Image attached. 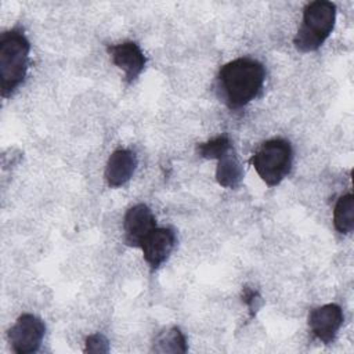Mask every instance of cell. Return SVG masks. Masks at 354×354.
Instances as JSON below:
<instances>
[{"mask_svg": "<svg viewBox=\"0 0 354 354\" xmlns=\"http://www.w3.org/2000/svg\"><path fill=\"white\" fill-rule=\"evenodd\" d=\"M343 321V311L335 303L319 306L308 314V326L313 335L324 344H330L335 340Z\"/></svg>", "mask_w": 354, "mask_h": 354, "instance_id": "6", "label": "cell"}, {"mask_svg": "<svg viewBox=\"0 0 354 354\" xmlns=\"http://www.w3.org/2000/svg\"><path fill=\"white\" fill-rule=\"evenodd\" d=\"M198 152L205 159H218L232 149V144L227 136H217L206 142L198 145Z\"/></svg>", "mask_w": 354, "mask_h": 354, "instance_id": "14", "label": "cell"}, {"mask_svg": "<svg viewBox=\"0 0 354 354\" xmlns=\"http://www.w3.org/2000/svg\"><path fill=\"white\" fill-rule=\"evenodd\" d=\"M153 351L156 353H185L187 351V340L183 332L173 326L162 330L153 342Z\"/></svg>", "mask_w": 354, "mask_h": 354, "instance_id": "13", "label": "cell"}, {"mask_svg": "<svg viewBox=\"0 0 354 354\" xmlns=\"http://www.w3.org/2000/svg\"><path fill=\"white\" fill-rule=\"evenodd\" d=\"M46 333L44 322L33 314H22L8 330V342L17 354L36 353Z\"/></svg>", "mask_w": 354, "mask_h": 354, "instance_id": "5", "label": "cell"}, {"mask_svg": "<svg viewBox=\"0 0 354 354\" xmlns=\"http://www.w3.org/2000/svg\"><path fill=\"white\" fill-rule=\"evenodd\" d=\"M266 80L264 65L249 57L235 58L221 66L218 87L228 108L238 109L254 100Z\"/></svg>", "mask_w": 354, "mask_h": 354, "instance_id": "1", "label": "cell"}, {"mask_svg": "<svg viewBox=\"0 0 354 354\" xmlns=\"http://www.w3.org/2000/svg\"><path fill=\"white\" fill-rule=\"evenodd\" d=\"M137 167V156L130 149H116L111 153L106 167L105 180L112 188L124 185L134 174Z\"/></svg>", "mask_w": 354, "mask_h": 354, "instance_id": "10", "label": "cell"}, {"mask_svg": "<svg viewBox=\"0 0 354 354\" xmlns=\"http://www.w3.org/2000/svg\"><path fill=\"white\" fill-rule=\"evenodd\" d=\"M156 227V220L152 210L144 205L138 203L131 206L123 218L124 242L129 246L140 248L144 238Z\"/></svg>", "mask_w": 354, "mask_h": 354, "instance_id": "8", "label": "cell"}, {"mask_svg": "<svg viewBox=\"0 0 354 354\" xmlns=\"http://www.w3.org/2000/svg\"><path fill=\"white\" fill-rule=\"evenodd\" d=\"M336 6L332 1L315 0L303 10L301 25L293 37L295 47L301 53L318 50L335 28Z\"/></svg>", "mask_w": 354, "mask_h": 354, "instance_id": "3", "label": "cell"}, {"mask_svg": "<svg viewBox=\"0 0 354 354\" xmlns=\"http://www.w3.org/2000/svg\"><path fill=\"white\" fill-rule=\"evenodd\" d=\"M113 64L124 72L129 83L134 82L144 71L147 58L136 41H123L108 47Z\"/></svg>", "mask_w": 354, "mask_h": 354, "instance_id": "9", "label": "cell"}, {"mask_svg": "<svg viewBox=\"0 0 354 354\" xmlns=\"http://www.w3.org/2000/svg\"><path fill=\"white\" fill-rule=\"evenodd\" d=\"M292 159L290 142L283 138H272L261 144L250 158V163L268 187H275L289 174Z\"/></svg>", "mask_w": 354, "mask_h": 354, "instance_id": "4", "label": "cell"}, {"mask_svg": "<svg viewBox=\"0 0 354 354\" xmlns=\"http://www.w3.org/2000/svg\"><path fill=\"white\" fill-rule=\"evenodd\" d=\"M30 43L21 28L6 30L0 36V86L1 95L10 97L24 82L29 66Z\"/></svg>", "mask_w": 354, "mask_h": 354, "instance_id": "2", "label": "cell"}, {"mask_svg": "<svg viewBox=\"0 0 354 354\" xmlns=\"http://www.w3.org/2000/svg\"><path fill=\"white\" fill-rule=\"evenodd\" d=\"M176 245V232L169 227H155L141 242L144 259L152 270L160 267Z\"/></svg>", "mask_w": 354, "mask_h": 354, "instance_id": "7", "label": "cell"}, {"mask_svg": "<svg viewBox=\"0 0 354 354\" xmlns=\"http://www.w3.org/2000/svg\"><path fill=\"white\" fill-rule=\"evenodd\" d=\"M333 225L340 234H350L354 230V196L346 194L339 198L333 210Z\"/></svg>", "mask_w": 354, "mask_h": 354, "instance_id": "12", "label": "cell"}, {"mask_svg": "<svg viewBox=\"0 0 354 354\" xmlns=\"http://www.w3.org/2000/svg\"><path fill=\"white\" fill-rule=\"evenodd\" d=\"M259 300V296H257V293L254 292V290H252V289H245V292H243V301L250 307V310L252 311H254L256 308H259V306L256 304V301Z\"/></svg>", "mask_w": 354, "mask_h": 354, "instance_id": "16", "label": "cell"}, {"mask_svg": "<svg viewBox=\"0 0 354 354\" xmlns=\"http://www.w3.org/2000/svg\"><path fill=\"white\" fill-rule=\"evenodd\" d=\"M243 178V169L234 153V149L217 159L216 180L224 188H235Z\"/></svg>", "mask_w": 354, "mask_h": 354, "instance_id": "11", "label": "cell"}, {"mask_svg": "<svg viewBox=\"0 0 354 354\" xmlns=\"http://www.w3.org/2000/svg\"><path fill=\"white\" fill-rule=\"evenodd\" d=\"M87 353H108L109 351V343L108 339L101 333L90 335L86 339V348Z\"/></svg>", "mask_w": 354, "mask_h": 354, "instance_id": "15", "label": "cell"}]
</instances>
